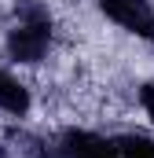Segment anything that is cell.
Listing matches in <instances>:
<instances>
[{"mask_svg":"<svg viewBox=\"0 0 154 158\" xmlns=\"http://www.w3.org/2000/svg\"><path fill=\"white\" fill-rule=\"evenodd\" d=\"M51 48V15L40 0H18L15 7V26L7 33V55L15 63L33 66Z\"/></svg>","mask_w":154,"mask_h":158,"instance_id":"1","label":"cell"},{"mask_svg":"<svg viewBox=\"0 0 154 158\" xmlns=\"http://www.w3.org/2000/svg\"><path fill=\"white\" fill-rule=\"evenodd\" d=\"M99 11L110 22H117L121 30H128V33H136V37L154 44V7H151V0H99Z\"/></svg>","mask_w":154,"mask_h":158,"instance_id":"2","label":"cell"},{"mask_svg":"<svg viewBox=\"0 0 154 158\" xmlns=\"http://www.w3.org/2000/svg\"><path fill=\"white\" fill-rule=\"evenodd\" d=\"M55 158H117V143L88 129H66L55 143Z\"/></svg>","mask_w":154,"mask_h":158,"instance_id":"3","label":"cell"},{"mask_svg":"<svg viewBox=\"0 0 154 158\" xmlns=\"http://www.w3.org/2000/svg\"><path fill=\"white\" fill-rule=\"evenodd\" d=\"M0 107H4L7 114H15V118H22V114L30 110V92H26V85L15 81L11 74H4V70H0Z\"/></svg>","mask_w":154,"mask_h":158,"instance_id":"4","label":"cell"},{"mask_svg":"<svg viewBox=\"0 0 154 158\" xmlns=\"http://www.w3.org/2000/svg\"><path fill=\"white\" fill-rule=\"evenodd\" d=\"M117 158H154V140L140 136V132H125L117 136Z\"/></svg>","mask_w":154,"mask_h":158,"instance_id":"5","label":"cell"},{"mask_svg":"<svg viewBox=\"0 0 154 158\" xmlns=\"http://www.w3.org/2000/svg\"><path fill=\"white\" fill-rule=\"evenodd\" d=\"M140 103H143V110H147V118L154 121V81H147V85L140 88Z\"/></svg>","mask_w":154,"mask_h":158,"instance_id":"6","label":"cell"}]
</instances>
